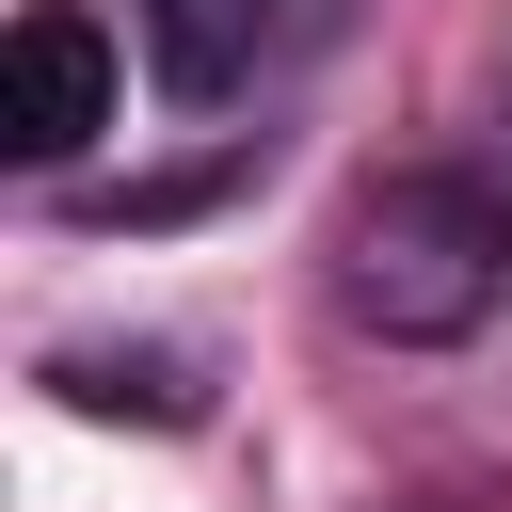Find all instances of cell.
Segmentation results:
<instances>
[{"label":"cell","instance_id":"1","mask_svg":"<svg viewBox=\"0 0 512 512\" xmlns=\"http://www.w3.org/2000/svg\"><path fill=\"white\" fill-rule=\"evenodd\" d=\"M336 304H352L368 336H400V352L480 336V320L512 304V192L464 176V160L352 192V224H336Z\"/></svg>","mask_w":512,"mask_h":512},{"label":"cell","instance_id":"2","mask_svg":"<svg viewBox=\"0 0 512 512\" xmlns=\"http://www.w3.org/2000/svg\"><path fill=\"white\" fill-rule=\"evenodd\" d=\"M112 128V32L80 0H32L0 32V160H80Z\"/></svg>","mask_w":512,"mask_h":512},{"label":"cell","instance_id":"3","mask_svg":"<svg viewBox=\"0 0 512 512\" xmlns=\"http://www.w3.org/2000/svg\"><path fill=\"white\" fill-rule=\"evenodd\" d=\"M288 16H304V0H144V48H160L176 96H240L256 48H272Z\"/></svg>","mask_w":512,"mask_h":512}]
</instances>
